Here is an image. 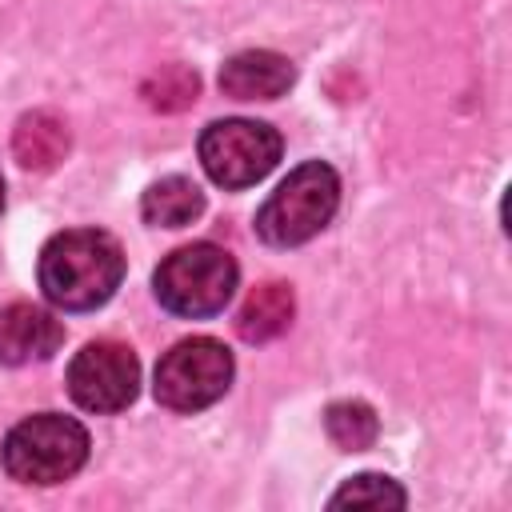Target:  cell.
Returning a JSON list of instances; mask_svg holds the SVG:
<instances>
[{"label": "cell", "mask_w": 512, "mask_h": 512, "mask_svg": "<svg viewBox=\"0 0 512 512\" xmlns=\"http://www.w3.org/2000/svg\"><path fill=\"white\" fill-rule=\"evenodd\" d=\"M88 448V428L80 420L64 412H36L4 436L0 460L12 480L48 488L76 476L88 460Z\"/></svg>", "instance_id": "3957f363"}, {"label": "cell", "mask_w": 512, "mask_h": 512, "mask_svg": "<svg viewBox=\"0 0 512 512\" xmlns=\"http://www.w3.org/2000/svg\"><path fill=\"white\" fill-rule=\"evenodd\" d=\"M296 316V296H292V284L284 280H264L248 292V300L240 304L236 312V332L240 340L248 344H268L276 340Z\"/></svg>", "instance_id": "30bf717a"}, {"label": "cell", "mask_w": 512, "mask_h": 512, "mask_svg": "<svg viewBox=\"0 0 512 512\" xmlns=\"http://www.w3.org/2000/svg\"><path fill=\"white\" fill-rule=\"evenodd\" d=\"M64 344V324L28 300L0 308V364L20 368L32 360H48Z\"/></svg>", "instance_id": "ba28073f"}, {"label": "cell", "mask_w": 512, "mask_h": 512, "mask_svg": "<svg viewBox=\"0 0 512 512\" xmlns=\"http://www.w3.org/2000/svg\"><path fill=\"white\" fill-rule=\"evenodd\" d=\"M140 92H144L148 108H156V112H180V108H188L196 100L200 76L192 68H184V64H164L160 72H152L144 80Z\"/></svg>", "instance_id": "5bb4252c"}, {"label": "cell", "mask_w": 512, "mask_h": 512, "mask_svg": "<svg viewBox=\"0 0 512 512\" xmlns=\"http://www.w3.org/2000/svg\"><path fill=\"white\" fill-rule=\"evenodd\" d=\"M296 84V68L288 56L268 48H248L224 60L220 92L232 100H276Z\"/></svg>", "instance_id": "9c48e42d"}, {"label": "cell", "mask_w": 512, "mask_h": 512, "mask_svg": "<svg viewBox=\"0 0 512 512\" xmlns=\"http://www.w3.org/2000/svg\"><path fill=\"white\" fill-rule=\"evenodd\" d=\"M68 152V124L64 116L48 112V108H36L28 116L16 120V132H12V156L20 168L28 172H48L64 160Z\"/></svg>", "instance_id": "8fae6325"}, {"label": "cell", "mask_w": 512, "mask_h": 512, "mask_svg": "<svg viewBox=\"0 0 512 512\" xmlns=\"http://www.w3.org/2000/svg\"><path fill=\"white\" fill-rule=\"evenodd\" d=\"M0 212H4V176H0Z\"/></svg>", "instance_id": "2e32d148"}, {"label": "cell", "mask_w": 512, "mask_h": 512, "mask_svg": "<svg viewBox=\"0 0 512 512\" xmlns=\"http://www.w3.org/2000/svg\"><path fill=\"white\" fill-rule=\"evenodd\" d=\"M140 392L136 352L120 340H92L68 364V396L84 412H120Z\"/></svg>", "instance_id": "52a82bcc"}, {"label": "cell", "mask_w": 512, "mask_h": 512, "mask_svg": "<svg viewBox=\"0 0 512 512\" xmlns=\"http://www.w3.org/2000/svg\"><path fill=\"white\" fill-rule=\"evenodd\" d=\"M196 152H200V164H204L212 184H220V188H252L276 168V160L284 152V140L264 120L232 116V120L208 124L200 132Z\"/></svg>", "instance_id": "8992f818"}, {"label": "cell", "mask_w": 512, "mask_h": 512, "mask_svg": "<svg viewBox=\"0 0 512 512\" xmlns=\"http://www.w3.org/2000/svg\"><path fill=\"white\" fill-rule=\"evenodd\" d=\"M236 260L220 248V244H184L176 252H168L152 276V292L160 300V308H168L172 316L184 320H204L224 312V304L236 292Z\"/></svg>", "instance_id": "277c9868"}, {"label": "cell", "mask_w": 512, "mask_h": 512, "mask_svg": "<svg viewBox=\"0 0 512 512\" xmlns=\"http://www.w3.org/2000/svg\"><path fill=\"white\" fill-rule=\"evenodd\" d=\"M328 504L332 508H348V504L352 508H404L408 496H404V488L392 476H384V472H360L340 492H332Z\"/></svg>", "instance_id": "9a60e30c"}, {"label": "cell", "mask_w": 512, "mask_h": 512, "mask_svg": "<svg viewBox=\"0 0 512 512\" xmlns=\"http://www.w3.org/2000/svg\"><path fill=\"white\" fill-rule=\"evenodd\" d=\"M200 212H204V192L188 176H164V180L148 184V192L140 200V216L152 228H184Z\"/></svg>", "instance_id": "7c38bea8"}, {"label": "cell", "mask_w": 512, "mask_h": 512, "mask_svg": "<svg viewBox=\"0 0 512 512\" xmlns=\"http://www.w3.org/2000/svg\"><path fill=\"white\" fill-rule=\"evenodd\" d=\"M340 204V176L324 160L296 164L256 212V236L272 248H296L312 240Z\"/></svg>", "instance_id": "7a4b0ae2"}, {"label": "cell", "mask_w": 512, "mask_h": 512, "mask_svg": "<svg viewBox=\"0 0 512 512\" xmlns=\"http://www.w3.org/2000/svg\"><path fill=\"white\" fill-rule=\"evenodd\" d=\"M324 432L336 448L344 452H364L376 444V432H380V420L376 412L364 404V400H336L328 404L324 412Z\"/></svg>", "instance_id": "4fadbf2b"}, {"label": "cell", "mask_w": 512, "mask_h": 512, "mask_svg": "<svg viewBox=\"0 0 512 512\" xmlns=\"http://www.w3.org/2000/svg\"><path fill=\"white\" fill-rule=\"evenodd\" d=\"M232 352L212 336H188L172 344L156 364V400L172 412H200L216 404L232 384Z\"/></svg>", "instance_id": "5b68a950"}, {"label": "cell", "mask_w": 512, "mask_h": 512, "mask_svg": "<svg viewBox=\"0 0 512 512\" xmlns=\"http://www.w3.org/2000/svg\"><path fill=\"white\" fill-rule=\"evenodd\" d=\"M36 280L48 304L64 312H92L112 300L124 280V248L100 228L56 232L40 248Z\"/></svg>", "instance_id": "6da1fadb"}]
</instances>
